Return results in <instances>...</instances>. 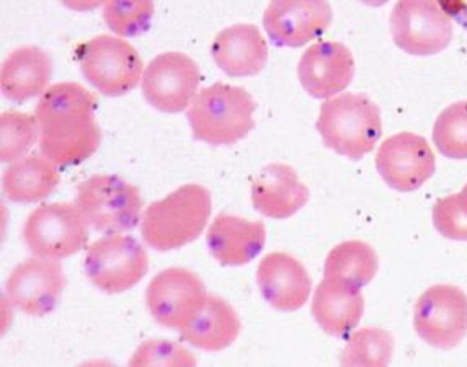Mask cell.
Masks as SVG:
<instances>
[{"label":"cell","instance_id":"cell-1","mask_svg":"<svg viewBox=\"0 0 467 367\" xmlns=\"http://www.w3.org/2000/svg\"><path fill=\"white\" fill-rule=\"evenodd\" d=\"M95 108V95L80 84L61 82L49 87L35 108L41 154L64 168L94 156L101 144Z\"/></svg>","mask_w":467,"mask_h":367},{"label":"cell","instance_id":"cell-2","mask_svg":"<svg viewBox=\"0 0 467 367\" xmlns=\"http://www.w3.org/2000/svg\"><path fill=\"white\" fill-rule=\"evenodd\" d=\"M211 211L210 191L202 185L188 183L149 204L142 214L140 235L154 250H179L202 234Z\"/></svg>","mask_w":467,"mask_h":367},{"label":"cell","instance_id":"cell-3","mask_svg":"<svg viewBox=\"0 0 467 367\" xmlns=\"http://www.w3.org/2000/svg\"><path fill=\"white\" fill-rule=\"evenodd\" d=\"M257 103L242 87L216 82L204 87L187 111L195 141L208 146H234L255 129Z\"/></svg>","mask_w":467,"mask_h":367},{"label":"cell","instance_id":"cell-4","mask_svg":"<svg viewBox=\"0 0 467 367\" xmlns=\"http://www.w3.org/2000/svg\"><path fill=\"white\" fill-rule=\"evenodd\" d=\"M317 131L324 146L338 156L359 160L381 139V111L365 94H343L320 107Z\"/></svg>","mask_w":467,"mask_h":367},{"label":"cell","instance_id":"cell-5","mask_svg":"<svg viewBox=\"0 0 467 367\" xmlns=\"http://www.w3.org/2000/svg\"><path fill=\"white\" fill-rule=\"evenodd\" d=\"M76 206L88 226L103 234H121L140 224V189L115 175H94L78 187Z\"/></svg>","mask_w":467,"mask_h":367},{"label":"cell","instance_id":"cell-6","mask_svg":"<svg viewBox=\"0 0 467 367\" xmlns=\"http://www.w3.org/2000/svg\"><path fill=\"white\" fill-rule=\"evenodd\" d=\"M80 71L105 97H121L140 86L144 64L136 47L125 39L99 35L78 49Z\"/></svg>","mask_w":467,"mask_h":367},{"label":"cell","instance_id":"cell-7","mask_svg":"<svg viewBox=\"0 0 467 367\" xmlns=\"http://www.w3.org/2000/svg\"><path fill=\"white\" fill-rule=\"evenodd\" d=\"M84 268L97 290L119 294L133 290L148 274V251L130 235H105L87 247Z\"/></svg>","mask_w":467,"mask_h":367},{"label":"cell","instance_id":"cell-8","mask_svg":"<svg viewBox=\"0 0 467 367\" xmlns=\"http://www.w3.org/2000/svg\"><path fill=\"white\" fill-rule=\"evenodd\" d=\"M88 222L76 204H43L24 226L25 245L35 257L64 260L84 249Z\"/></svg>","mask_w":467,"mask_h":367},{"label":"cell","instance_id":"cell-9","mask_svg":"<svg viewBox=\"0 0 467 367\" xmlns=\"http://www.w3.org/2000/svg\"><path fill=\"white\" fill-rule=\"evenodd\" d=\"M389 25L396 46L405 55L435 56L451 43V20L436 0H399Z\"/></svg>","mask_w":467,"mask_h":367},{"label":"cell","instance_id":"cell-10","mask_svg":"<svg viewBox=\"0 0 467 367\" xmlns=\"http://www.w3.org/2000/svg\"><path fill=\"white\" fill-rule=\"evenodd\" d=\"M206 297V286L198 274L185 268H169L149 282L146 304L161 327L182 333L202 312Z\"/></svg>","mask_w":467,"mask_h":367},{"label":"cell","instance_id":"cell-11","mask_svg":"<svg viewBox=\"0 0 467 367\" xmlns=\"http://www.w3.org/2000/svg\"><path fill=\"white\" fill-rule=\"evenodd\" d=\"M413 327L433 348H456L467 335L466 292L450 284L431 286L413 307Z\"/></svg>","mask_w":467,"mask_h":367},{"label":"cell","instance_id":"cell-12","mask_svg":"<svg viewBox=\"0 0 467 367\" xmlns=\"http://www.w3.org/2000/svg\"><path fill=\"white\" fill-rule=\"evenodd\" d=\"M198 64L183 53L154 57L142 76V97L159 111L180 113L190 108L200 86Z\"/></svg>","mask_w":467,"mask_h":367},{"label":"cell","instance_id":"cell-13","mask_svg":"<svg viewBox=\"0 0 467 367\" xmlns=\"http://www.w3.org/2000/svg\"><path fill=\"white\" fill-rule=\"evenodd\" d=\"M66 284V273L57 260L32 258L8 274L5 297L25 315L43 317L55 311Z\"/></svg>","mask_w":467,"mask_h":367},{"label":"cell","instance_id":"cell-14","mask_svg":"<svg viewBox=\"0 0 467 367\" xmlns=\"http://www.w3.org/2000/svg\"><path fill=\"white\" fill-rule=\"evenodd\" d=\"M376 170L392 189L410 193L435 173V154L425 138L399 133L382 142L376 156Z\"/></svg>","mask_w":467,"mask_h":367},{"label":"cell","instance_id":"cell-15","mask_svg":"<svg viewBox=\"0 0 467 367\" xmlns=\"http://www.w3.org/2000/svg\"><path fill=\"white\" fill-rule=\"evenodd\" d=\"M332 15L327 0H272L264 28L275 46L301 47L326 33Z\"/></svg>","mask_w":467,"mask_h":367},{"label":"cell","instance_id":"cell-16","mask_svg":"<svg viewBox=\"0 0 467 367\" xmlns=\"http://www.w3.org/2000/svg\"><path fill=\"white\" fill-rule=\"evenodd\" d=\"M297 77L307 94L327 100L350 86L355 77V59L342 43L319 41L304 53Z\"/></svg>","mask_w":467,"mask_h":367},{"label":"cell","instance_id":"cell-17","mask_svg":"<svg viewBox=\"0 0 467 367\" xmlns=\"http://www.w3.org/2000/svg\"><path fill=\"white\" fill-rule=\"evenodd\" d=\"M258 290L280 312L299 311L312 292V281L303 263L283 251L262 258L257 268Z\"/></svg>","mask_w":467,"mask_h":367},{"label":"cell","instance_id":"cell-18","mask_svg":"<svg viewBox=\"0 0 467 367\" xmlns=\"http://www.w3.org/2000/svg\"><path fill=\"white\" fill-rule=\"evenodd\" d=\"M266 229L262 220L219 214L211 222L206 245L211 257L223 266H244L265 249Z\"/></svg>","mask_w":467,"mask_h":367},{"label":"cell","instance_id":"cell-19","mask_svg":"<svg viewBox=\"0 0 467 367\" xmlns=\"http://www.w3.org/2000/svg\"><path fill=\"white\" fill-rule=\"evenodd\" d=\"M309 188L286 164L264 167L252 181V204L270 219H288L309 201Z\"/></svg>","mask_w":467,"mask_h":367},{"label":"cell","instance_id":"cell-20","mask_svg":"<svg viewBox=\"0 0 467 367\" xmlns=\"http://www.w3.org/2000/svg\"><path fill=\"white\" fill-rule=\"evenodd\" d=\"M211 55L229 77H252L264 71L268 63V45L258 26L237 24L219 33L213 41Z\"/></svg>","mask_w":467,"mask_h":367},{"label":"cell","instance_id":"cell-21","mask_svg":"<svg viewBox=\"0 0 467 367\" xmlns=\"http://www.w3.org/2000/svg\"><path fill=\"white\" fill-rule=\"evenodd\" d=\"M53 77V61L38 46L18 47L7 56L0 72V88L14 103H25L49 88Z\"/></svg>","mask_w":467,"mask_h":367},{"label":"cell","instance_id":"cell-22","mask_svg":"<svg viewBox=\"0 0 467 367\" xmlns=\"http://www.w3.org/2000/svg\"><path fill=\"white\" fill-rule=\"evenodd\" d=\"M311 312L327 335L345 338L358 327L365 297L358 288L324 278L312 297Z\"/></svg>","mask_w":467,"mask_h":367},{"label":"cell","instance_id":"cell-23","mask_svg":"<svg viewBox=\"0 0 467 367\" xmlns=\"http://www.w3.org/2000/svg\"><path fill=\"white\" fill-rule=\"evenodd\" d=\"M241 329L233 305L221 297L208 296L202 312L182 331V338L202 352H219L237 340Z\"/></svg>","mask_w":467,"mask_h":367},{"label":"cell","instance_id":"cell-24","mask_svg":"<svg viewBox=\"0 0 467 367\" xmlns=\"http://www.w3.org/2000/svg\"><path fill=\"white\" fill-rule=\"evenodd\" d=\"M59 172L47 156L32 154L8 165L2 177L4 195L18 204L38 203L55 193Z\"/></svg>","mask_w":467,"mask_h":367},{"label":"cell","instance_id":"cell-25","mask_svg":"<svg viewBox=\"0 0 467 367\" xmlns=\"http://www.w3.org/2000/svg\"><path fill=\"white\" fill-rule=\"evenodd\" d=\"M378 255L371 245L348 240L334 247L324 265V276L330 281L343 282L361 290L378 273Z\"/></svg>","mask_w":467,"mask_h":367},{"label":"cell","instance_id":"cell-26","mask_svg":"<svg viewBox=\"0 0 467 367\" xmlns=\"http://www.w3.org/2000/svg\"><path fill=\"white\" fill-rule=\"evenodd\" d=\"M154 14V0H105L101 15L117 36L134 38L148 32Z\"/></svg>","mask_w":467,"mask_h":367},{"label":"cell","instance_id":"cell-27","mask_svg":"<svg viewBox=\"0 0 467 367\" xmlns=\"http://www.w3.org/2000/svg\"><path fill=\"white\" fill-rule=\"evenodd\" d=\"M394 352V338L379 329H363L351 333L342 352L343 366H388Z\"/></svg>","mask_w":467,"mask_h":367},{"label":"cell","instance_id":"cell-28","mask_svg":"<svg viewBox=\"0 0 467 367\" xmlns=\"http://www.w3.org/2000/svg\"><path fill=\"white\" fill-rule=\"evenodd\" d=\"M433 144L451 160H467V100L452 103L436 117Z\"/></svg>","mask_w":467,"mask_h":367},{"label":"cell","instance_id":"cell-29","mask_svg":"<svg viewBox=\"0 0 467 367\" xmlns=\"http://www.w3.org/2000/svg\"><path fill=\"white\" fill-rule=\"evenodd\" d=\"M39 139L36 117L20 111H5L0 117V158L4 164L16 162Z\"/></svg>","mask_w":467,"mask_h":367},{"label":"cell","instance_id":"cell-30","mask_svg":"<svg viewBox=\"0 0 467 367\" xmlns=\"http://www.w3.org/2000/svg\"><path fill=\"white\" fill-rule=\"evenodd\" d=\"M433 224L444 239L467 242V183L458 195L446 196L436 201Z\"/></svg>","mask_w":467,"mask_h":367},{"label":"cell","instance_id":"cell-31","mask_svg":"<svg viewBox=\"0 0 467 367\" xmlns=\"http://www.w3.org/2000/svg\"><path fill=\"white\" fill-rule=\"evenodd\" d=\"M130 366H196L195 356L167 340H148L130 360Z\"/></svg>","mask_w":467,"mask_h":367},{"label":"cell","instance_id":"cell-32","mask_svg":"<svg viewBox=\"0 0 467 367\" xmlns=\"http://www.w3.org/2000/svg\"><path fill=\"white\" fill-rule=\"evenodd\" d=\"M61 2L64 7L70 8L74 12H92L105 4V0H61Z\"/></svg>","mask_w":467,"mask_h":367},{"label":"cell","instance_id":"cell-33","mask_svg":"<svg viewBox=\"0 0 467 367\" xmlns=\"http://www.w3.org/2000/svg\"><path fill=\"white\" fill-rule=\"evenodd\" d=\"M361 4H365L368 7H382L386 5L389 0H358Z\"/></svg>","mask_w":467,"mask_h":367}]
</instances>
